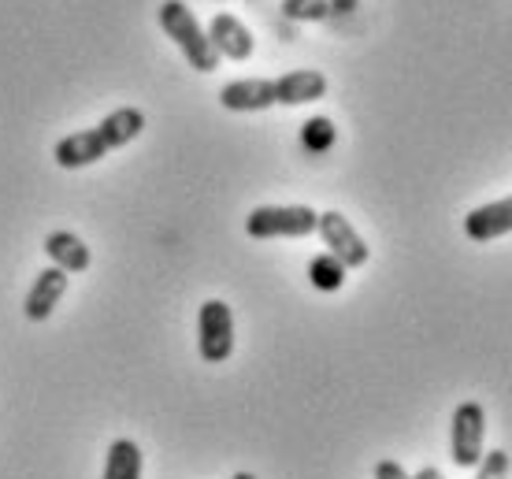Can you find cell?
I'll list each match as a JSON object with an SVG mask.
<instances>
[{
	"mask_svg": "<svg viewBox=\"0 0 512 479\" xmlns=\"http://www.w3.org/2000/svg\"><path fill=\"white\" fill-rule=\"evenodd\" d=\"M145 130V112L134 108V104H123L90 130H78V134H67L64 142H56L52 149V160L67 171L90 168L97 160H104L108 153H116L123 145H130Z\"/></svg>",
	"mask_w": 512,
	"mask_h": 479,
	"instance_id": "cell-1",
	"label": "cell"
},
{
	"mask_svg": "<svg viewBox=\"0 0 512 479\" xmlns=\"http://www.w3.org/2000/svg\"><path fill=\"white\" fill-rule=\"evenodd\" d=\"M160 30H164L167 38L179 45V52L186 56V64L193 71H201V75H212L219 67V52L212 49V41H208V30L197 23V15L190 12V4H182V0H164L160 4Z\"/></svg>",
	"mask_w": 512,
	"mask_h": 479,
	"instance_id": "cell-2",
	"label": "cell"
},
{
	"mask_svg": "<svg viewBox=\"0 0 512 479\" xmlns=\"http://www.w3.org/2000/svg\"><path fill=\"white\" fill-rule=\"evenodd\" d=\"M320 227V212L308 205H260L245 216V234L256 242L268 238H308Z\"/></svg>",
	"mask_w": 512,
	"mask_h": 479,
	"instance_id": "cell-3",
	"label": "cell"
},
{
	"mask_svg": "<svg viewBox=\"0 0 512 479\" xmlns=\"http://www.w3.org/2000/svg\"><path fill=\"white\" fill-rule=\"evenodd\" d=\"M483 439H487V413L479 402H461L449 420V457L457 468H475L483 461Z\"/></svg>",
	"mask_w": 512,
	"mask_h": 479,
	"instance_id": "cell-4",
	"label": "cell"
},
{
	"mask_svg": "<svg viewBox=\"0 0 512 479\" xmlns=\"http://www.w3.org/2000/svg\"><path fill=\"white\" fill-rule=\"evenodd\" d=\"M197 353L208 364H223L234 353V312L227 301H205L197 312Z\"/></svg>",
	"mask_w": 512,
	"mask_h": 479,
	"instance_id": "cell-5",
	"label": "cell"
},
{
	"mask_svg": "<svg viewBox=\"0 0 512 479\" xmlns=\"http://www.w3.org/2000/svg\"><path fill=\"white\" fill-rule=\"evenodd\" d=\"M316 234L323 238L327 253L342 260L346 268H364V264H368V257H372L368 242L360 238L357 227H353V223H349L338 208H331V212H320V227H316Z\"/></svg>",
	"mask_w": 512,
	"mask_h": 479,
	"instance_id": "cell-6",
	"label": "cell"
},
{
	"mask_svg": "<svg viewBox=\"0 0 512 479\" xmlns=\"http://www.w3.org/2000/svg\"><path fill=\"white\" fill-rule=\"evenodd\" d=\"M208 41H212V49L219 52V60H234V64L249 60L256 49L253 30L231 12H219L216 19L208 23Z\"/></svg>",
	"mask_w": 512,
	"mask_h": 479,
	"instance_id": "cell-7",
	"label": "cell"
},
{
	"mask_svg": "<svg viewBox=\"0 0 512 479\" xmlns=\"http://www.w3.org/2000/svg\"><path fill=\"white\" fill-rule=\"evenodd\" d=\"M219 104L227 112H264L275 101V78H234L219 90Z\"/></svg>",
	"mask_w": 512,
	"mask_h": 479,
	"instance_id": "cell-8",
	"label": "cell"
},
{
	"mask_svg": "<svg viewBox=\"0 0 512 479\" xmlns=\"http://www.w3.org/2000/svg\"><path fill=\"white\" fill-rule=\"evenodd\" d=\"M64 294H67V272H60V268H45V272H38V279H34V286H30V294H26L23 316L30 320V324H45L52 312H56V305H60Z\"/></svg>",
	"mask_w": 512,
	"mask_h": 479,
	"instance_id": "cell-9",
	"label": "cell"
},
{
	"mask_svg": "<svg viewBox=\"0 0 512 479\" xmlns=\"http://www.w3.org/2000/svg\"><path fill=\"white\" fill-rule=\"evenodd\" d=\"M327 97V75L323 71H312V67H297V71H286V75L275 78V101L286 104V108H297V104H312Z\"/></svg>",
	"mask_w": 512,
	"mask_h": 479,
	"instance_id": "cell-10",
	"label": "cell"
},
{
	"mask_svg": "<svg viewBox=\"0 0 512 479\" xmlns=\"http://www.w3.org/2000/svg\"><path fill=\"white\" fill-rule=\"evenodd\" d=\"M464 234L472 242H494L501 234H512V197H501V201L472 208L464 216Z\"/></svg>",
	"mask_w": 512,
	"mask_h": 479,
	"instance_id": "cell-11",
	"label": "cell"
},
{
	"mask_svg": "<svg viewBox=\"0 0 512 479\" xmlns=\"http://www.w3.org/2000/svg\"><path fill=\"white\" fill-rule=\"evenodd\" d=\"M45 253H49L52 268H60V272H86L90 268V246L71 231H52L45 238Z\"/></svg>",
	"mask_w": 512,
	"mask_h": 479,
	"instance_id": "cell-12",
	"label": "cell"
},
{
	"mask_svg": "<svg viewBox=\"0 0 512 479\" xmlns=\"http://www.w3.org/2000/svg\"><path fill=\"white\" fill-rule=\"evenodd\" d=\"M104 479H141V446L134 439H116L104 454Z\"/></svg>",
	"mask_w": 512,
	"mask_h": 479,
	"instance_id": "cell-13",
	"label": "cell"
},
{
	"mask_svg": "<svg viewBox=\"0 0 512 479\" xmlns=\"http://www.w3.org/2000/svg\"><path fill=\"white\" fill-rule=\"evenodd\" d=\"M346 264L338 257H331V253H316V257L308 260V279H312V286L316 290H323V294H334V290H342V283H346Z\"/></svg>",
	"mask_w": 512,
	"mask_h": 479,
	"instance_id": "cell-14",
	"label": "cell"
},
{
	"mask_svg": "<svg viewBox=\"0 0 512 479\" xmlns=\"http://www.w3.org/2000/svg\"><path fill=\"white\" fill-rule=\"evenodd\" d=\"M282 19L290 23H323L331 19V0H279Z\"/></svg>",
	"mask_w": 512,
	"mask_h": 479,
	"instance_id": "cell-15",
	"label": "cell"
},
{
	"mask_svg": "<svg viewBox=\"0 0 512 479\" xmlns=\"http://www.w3.org/2000/svg\"><path fill=\"white\" fill-rule=\"evenodd\" d=\"M334 123L327 116H312L308 123H301V145H305L308 153H327L334 145Z\"/></svg>",
	"mask_w": 512,
	"mask_h": 479,
	"instance_id": "cell-16",
	"label": "cell"
},
{
	"mask_svg": "<svg viewBox=\"0 0 512 479\" xmlns=\"http://www.w3.org/2000/svg\"><path fill=\"white\" fill-rule=\"evenodd\" d=\"M475 479H509V454L505 450L483 454V461L475 465Z\"/></svg>",
	"mask_w": 512,
	"mask_h": 479,
	"instance_id": "cell-17",
	"label": "cell"
},
{
	"mask_svg": "<svg viewBox=\"0 0 512 479\" xmlns=\"http://www.w3.org/2000/svg\"><path fill=\"white\" fill-rule=\"evenodd\" d=\"M375 479H412V476L397 461H379L375 465Z\"/></svg>",
	"mask_w": 512,
	"mask_h": 479,
	"instance_id": "cell-18",
	"label": "cell"
},
{
	"mask_svg": "<svg viewBox=\"0 0 512 479\" xmlns=\"http://www.w3.org/2000/svg\"><path fill=\"white\" fill-rule=\"evenodd\" d=\"M360 8V0H331V12L334 15H353Z\"/></svg>",
	"mask_w": 512,
	"mask_h": 479,
	"instance_id": "cell-19",
	"label": "cell"
},
{
	"mask_svg": "<svg viewBox=\"0 0 512 479\" xmlns=\"http://www.w3.org/2000/svg\"><path fill=\"white\" fill-rule=\"evenodd\" d=\"M412 479H446V476H442V472H438L435 465H427V468H420V472H416Z\"/></svg>",
	"mask_w": 512,
	"mask_h": 479,
	"instance_id": "cell-20",
	"label": "cell"
},
{
	"mask_svg": "<svg viewBox=\"0 0 512 479\" xmlns=\"http://www.w3.org/2000/svg\"><path fill=\"white\" fill-rule=\"evenodd\" d=\"M231 479H256V476H253V472H234Z\"/></svg>",
	"mask_w": 512,
	"mask_h": 479,
	"instance_id": "cell-21",
	"label": "cell"
}]
</instances>
